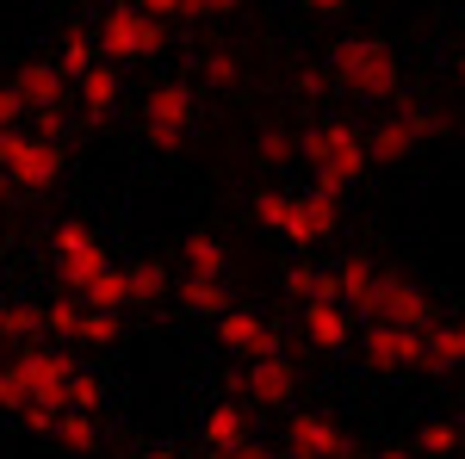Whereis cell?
<instances>
[{
  "label": "cell",
  "mask_w": 465,
  "mask_h": 459,
  "mask_svg": "<svg viewBox=\"0 0 465 459\" xmlns=\"http://www.w3.org/2000/svg\"><path fill=\"white\" fill-rule=\"evenodd\" d=\"M329 87L335 94H354V100H397V87H403V63H397V50L385 37H341V44H329Z\"/></svg>",
  "instance_id": "1"
},
{
  "label": "cell",
  "mask_w": 465,
  "mask_h": 459,
  "mask_svg": "<svg viewBox=\"0 0 465 459\" xmlns=\"http://www.w3.org/2000/svg\"><path fill=\"white\" fill-rule=\"evenodd\" d=\"M298 162L311 168V186L335 193V199L372 168V162H366V137H360L354 125H341V118L304 125V131H298Z\"/></svg>",
  "instance_id": "2"
},
{
  "label": "cell",
  "mask_w": 465,
  "mask_h": 459,
  "mask_svg": "<svg viewBox=\"0 0 465 459\" xmlns=\"http://www.w3.org/2000/svg\"><path fill=\"white\" fill-rule=\"evenodd\" d=\"M94 50H100V63H112V69H124V63H155V56L168 50V25L149 19V13H137L131 0H112L106 13H100V25H94Z\"/></svg>",
  "instance_id": "3"
},
{
  "label": "cell",
  "mask_w": 465,
  "mask_h": 459,
  "mask_svg": "<svg viewBox=\"0 0 465 459\" xmlns=\"http://www.w3.org/2000/svg\"><path fill=\"white\" fill-rule=\"evenodd\" d=\"M63 168H69V149L56 137H32L25 125L0 131V175L13 180V193H50Z\"/></svg>",
  "instance_id": "4"
},
{
  "label": "cell",
  "mask_w": 465,
  "mask_h": 459,
  "mask_svg": "<svg viewBox=\"0 0 465 459\" xmlns=\"http://www.w3.org/2000/svg\"><path fill=\"white\" fill-rule=\"evenodd\" d=\"M50 267H56V285L81 298V292L112 267V254H106V243H100V230H94V224L63 217V224L50 230Z\"/></svg>",
  "instance_id": "5"
},
{
  "label": "cell",
  "mask_w": 465,
  "mask_h": 459,
  "mask_svg": "<svg viewBox=\"0 0 465 459\" xmlns=\"http://www.w3.org/2000/svg\"><path fill=\"white\" fill-rule=\"evenodd\" d=\"M199 125V94L193 81H155L143 100V137L155 143V155H180L186 137Z\"/></svg>",
  "instance_id": "6"
},
{
  "label": "cell",
  "mask_w": 465,
  "mask_h": 459,
  "mask_svg": "<svg viewBox=\"0 0 465 459\" xmlns=\"http://www.w3.org/2000/svg\"><path fill=\"white\" fill-rule=\"evenodd\" d=\"M13 373H19V385H25V404H44V410H63V391L74 379V354L56 342H25V348L13 354Z\"/></svg>",
  "instance_id": "7"
},
{
  "label": "cell",
  "mask_w": 465,
  "mask_h": 459,
  "mask_svg": "<svg viewBox=\"0 0 465 459\" xmlns=\"http://www.w3.org/2000/svg\"><path fill=\"white\" fill-rule=\"evenodd\" d=\"M366 323H397V329H434L440 323V304H434V292L422 280H410V274H379V292H372V311Z\"/></svg>",
  "instance_id": "8"
},
{
  "label": "cell",
  "mask_w": 465,
  "mask_h": 459,
  "mask_svg": "<svg viewBox=\"0 0 465 459\" xmlns=\"http://www.w3.org/2000/svg\"><path fill=\"white\" fill-rule=\"evenodd\" d=\"M236 397L254 404V410H292V397H298V360L292 354H267V360L236 366Z\"/></svg>",
  "instance_id": "9"
},
{
  "label": "cell",
  "mask_w": 465,
  "mask_h": 459,
  "mask_svg": "<svg viewBox=\"0 0 465 459\" xmlns=\"http://www.w3.org/2000/svg\"><path fill=\"white\" fill-rule=\"evenodd\" d=\"M280 441H286V459H354V434L322 410H292Z\"/></svg>",
  "instance_id": "10"
},
{
  "label": "cell",
  "mask_w": 465,
  "mask_h": 459,
  "mask_svg": "<svg viewBox=\"0 0 465 459\" xmlns=\"http://www.w3.org/2000/svg\"><path fill=\"white\" fill-rule=\"evenodd\" d=\"M212 335H217V348L236 354L242 366H249V360H267V354H286V335L261 317V311H249V304H230V311L212 323Z\"/></svg>",
  "instance_id": "11"
},
{
  "label": "cell",
  "mask_w": 465,
  "mask_h": 459,
  "mask_svg": "<svg viewBox=\"0 0 465 459\" xmlns=\"http://www.w3.org/2000/svg\"><path fill=\"white\" fill-rule=\"evenodd\" d=\"M335 230H341V199H335V193H322V186L292 193L286 224H280V236H286L292 248H317V243H329Z\"/></svg>",
  "instance_id": "12"
},
{
  "label": "cell",
  "mask_w": 465,
  "mask_h": 459,
  "mask_svg": "<svg viewBox=\"0 0 465 459\" xmlns=\"http://www.w3.org/2000/svg\"><path fill=\"white\" fill-rule=\"evenodd\" d=\"M354 348H360V360H366L372 373H416V360H422V329H397V323H360Z\"/></svg>",
  "instance_id": "13"
},
{
  "label": "cell",
  "mask_w": 465,
  "mask_h": 459,
  "mask_svg": "<svg viewBox=\"0 0 465 459\" xmlns=\"http://www.w3.org/2000/svg\"><path fill=\"white\" fill-rule=\"evenodd\" d=\"M298 335L311 354H341L354 348V317L341 304H298Z\"/></svg>",
  "instance_id": "14"
},
{
  "label": "cell",
  "mask_w": 465,
  "mask_h": 459,
  "mask_svg": "<svg viewBox=\"0 0 465 459\" xmlns=\"http://www.w3.org/2000/svg\"><path fill=\"white\" fill-rule=\"evenodd\" d=\"M249 434H254V416H249L242 397H223V404H212V410L199 416V441H205L212 454H236Z\"/></svg>",
  "instance_id": "15"
},
{
  "label": "cell",
  "mask_w": 465,
  "mask_h": 459,
  "mask_svg": "<svg viewBox=\"0 0 465 459\" xmlns=\"http://www.w3.org/2000/svg\"><path fill=\"white\" fill-rule=\"evenodd\" d=\"M416 366L434 373V379L460 373L465 366V317H440L434 329H422V360H416Z\"/></svg>",
  "instance_id": "16"
},
{
  "label": "cell",
  "mask_w": 465,
  "mask_h": 459,
  "mask_svg": "<svg viewBox=\"0 0 465 459\" xmlns=\"http://www.w3.org/2000/svg\"><path fill=\"white\" fill-rule=\"evenodd\" d=\"M6 87L19 94V106H25V112H56L63 100H69V81H63L56 63H25Z\"/></svg>",
  "instance_id": "17"
},
{
  "label": "cell",
  "mask_w": 465,
  "mask_h": 459,
  "mask_svg": "<svg viewBox=\"0 0 465 459\" xmlns=\"http://www.w3.org/2000/svg\"><path fill=\"white\" fill-rule=\"evenodd\" d=\"M379 274H385V267H379L372 254H348V261L335 267V292H341V311H348V317L366 323V311H372V292H379Z\"/></svg>",
  "instance_id": "18"
},
{
  "label": "cell",
  "mask_w": 465,
  "mask_h": 459,
  "mask_svg": "<svg viewBox=\"0 0 465 459\" xmlns=\"http://www.w3.org/2000/svg\"><path fill=\"white\" fill-rule=\"evenodd\" d=\"M360 137H366V162H379V168H403V162L422 149V143L403 131V118H397V112H385V118H379L372 131H360Z\"/></svg>",
  "instance_id": "19"
},
{
  "label": "cell",
  "mask_w": 465,
  "mask_h": 459,
  "mask_svg": "<svg viewBox=\"0 0 465 459\" xmlns=\"http://www.w3.org/2000/svg\"><path fill=\"white\" fill-rule=\"evenodd\" d=\"M180 261H186L193 280H223V274H230V243H223L217 230H193V236L180 243Z\"/></svg>",
  "instance_id": "20"
},
{
  "label": "cell",
  "mask_w": 465,
  "mask_h": 459,
  "mask_svg": "<svg viewBox=\"0 0 465 459\" xmlns=\"http://www.w3.org/2000/svg\"><path fill=\"white\" fill-rule=\"evenodd\" d=\"M168 298H174L186 317H212V323L223 317L230 304H236V298H230V280H193V274H186V280H180Z\"/></svg>",
  "instance_id": "21"
},
{
  "label": "cell",
  "mask_w": 465,
  "mask_h": 459,
  "mask_svg": "<svg viewBox=\"0 0 465 459\" xmlns=\"http://www.w3.org/2000/svg\"><path fill=\"white\" fill-rule=\"evenodd\" d=\"M74 94H81V112L100 125V118L118 106V94H124V87H118V69H112V63H94V69L74 81Z\"/></svg>",
  "instance_id": "22"
},
{
  "label": "cell",
  "mask_w": 465,
  "mask_h": 459,
  "mask_svg": "<svg viewBox=\"0 0 465 459\" xmlns=\"http://www.w3.org/2000/svg\"><path fill=\"white\" fill-rule=\"evenodd\" d=\"M50 441H56L63 454H74V459L100 454V416H74V410H63L56 428H50Z\"/></svg>",
  "instance_id": "23"
},
{
  "label": "cell",
  "mask_w": 465,
  "mask_h": 459,
  "mask_svg": "<svg viewBox=\"0 0 465 459\" xmlns=\"http://www.w3.org/2000/svg\"><path fill=\"white\" fill-rule=\"evenodd\" d=\"M100 63V50H94V32H81V25H69L63 32V44H56V69H63V81H81V75Z\"/></svg>",
  "instance_id": "24"
},
{
  "label": "cell",
  "mask_w": 465,
  "mask_h": 459,
  "mask_svg": "<svg viewBox=\"0 0 465 459\" xmlns=\"http://www.w3.org/2000/svg\"><path fill=\"white\" fill-rule=\"evenodd\" d=\"M410 454H416V459H460V423H447V416L422 423V428H416V441H410Z\"/></svg>",
  "instance_id": "25"
},
{
  "label": "cell",
  "mask_w": 465,
  "mask_h": 459,
  "mask_svg": "<svg viewBox=\"0 0 465 459\" xmlns=\"http://www.w3.org/2000/svg\"><path fill=\"white\" fill-rule=\"evenodd\" d=\"M124 280H131V304H162V298L174 292V280H168V267H162V261H131V267H124Z\"/></svg>",
  "instance_id": "26"
},
{
  "label": "cell",
  "mask_w": 465,
  "mask_h": 459,
  "mask_svg": "<svg viewBox=\"0 0 465 459\" xmlns=\"http://www.w3.org/2000/svg\"><path fill=\"white\" fill-rule=\"evenodd\" d=\"M63 410H74V416H100V410H106V379L87 373V366H74L69 391H63Z\"/></svg>",
  "instance_id": "27"
},
{
  "label": "cell",
  "mask_w": 465,
  "mask_h": 459,
  "mask_svg": "<svg viewBox=\"0 0 465 459\" xmlns=\"http://www.w3.org/2000/svg\"><path fill=\"white\" fill-rule=\"evenodd\" d=\"M81 304H87V311H124V304H131V280H124V267L112 261L106 274L81 292Z\"/></svg>",
  "instance_id": "28"
},
{
  "label": "cell",
  "mask_w": 465,
  "mask_h": 459,
  "mask_svg": "<svg viewBox=\"0 0 465 459\" xmlns=\"http://www.w3.org/2000/svg\"><path fill=\"white\" fill-rule=\"evenodd\" d=\"M74 342H81V348H112V342H124V311H81Z\"/></svg>",
  "instance_id": "29"
},
{
  "label": "cell",
  "mask_w": 465,
  "mask_h": 459,
  "mask_svg": "<svg viewBox=\"0 0 465 459\" xmlns=\"http://www.w3.org/2000/svg\"><path fill=\"white\" fill-rule=\"evenodd\" d=\"M81 311H87V304H81L74 292H56V298L44 304V335H50V342H74V329H81Z\"/></svg>",
  "instance_id": "30"
},
{
  "label": "cell",
  "mask_w": 465,
  "mask_h": 459,
  "mask_svg": "<svg viewBox=\"0 0 465 459\" xmlns=\"http://www.w3.org/2000/svg\"><path fill=\"white\" fill-rule=\"evenodd\" d=\"M254 162H261V168H286V162H298V131L267 125V131L254 137Z\"/></svg>",
  "instance_id": "31"
},
{
  "label": "cell",
  "mask_w": 465,
  "mask_h": 459,
  "mask_svg": "<svg viewBox=\"0 0 465 459\" xmlns=\"http://www.w3.org/2000/svg\"><path fill=\"white\" fill-rule=\"evenodd\" d=\"M193 75H199L205 87H236V81H242V63H236L230 50H199V56H193Z\"/></svg>",
  "instance_id": "32"
},
{
  "label": "cell",
  "mask_w": 465,
  "mask_h": 459,
  "mask_svg": "<svg viewBox=\"0 0 465 459\" xmlns=\"http://www.w3.org/2000/svg\"><path fill=\"white\" fill-rule=\"evenodd\" d=\"M397 118H403V131H410L416 143H429L434 131H440V112H434L429 100H410V94H403V106H397Z\"/></svg>",
  "instance_id": "33"
},
{
  "label": "cell",
  "mask_w": 465,
  "mask_h": 459,
  "mask_svg": "<svg viewBox=\"0 0 465 459\" xmlns=\"http://www.w3.org/2000/svg\"><path fill=\"white\" fill-rule=\"evenodd\" d=\"M44 335V311L37 304H6V342H37Z\"/></svg>",
  "instance_id": "34"
},
{
  "label": "cell",
  "mask_w": 465,
  "mask_h": 459,
  "mask_svg": "<svg viewBox=\"0 0 465 459\" xmlns=\"http://www.w3.org/2000/svg\"><path fill=\"white\" fill-rule=\"evenodd\" d=\"M317 280H322V267H311V261H298V267H286V298L292 304H317Z\"/></svg>",
  "instance_id": "35"
},
{
  "label": "cell",
  "mask_w": 465,
  "mask_h": 459,
  "mask_svg": "<svg viewBox=\"0 0 465 459\" xmlns=\"http://www.w3.org/2000/svg\"><path fill=\"white\" fill-rule=\"evenodd\" d=\"M286 205H292V193H280V186L254 193V217H261L267 230H280V224H286Z\"/></svg>",
  "instance_id": "36"
},
{
  "label": "cell",
  "mask_w": 465,
  "mask_h": 459,
  "mask_svg": "<svg viewBox=\"0 0 465 459\" xmlns=\"http://www.w3.org/2000/svg\"><path fill=\"white\" fill-rule=\"evenodd\" d=\"M0 410H6V416H19V410H25V385H19L13 360H0Z\"/></svg>",
  "instance_id": "37"
},
{
  "label": "cell",
  "mask_w": 465,
  "mask_h": 459,
  "mask_svg": "<svg viewBox=\"0 0 465 459\" xmlns=\"http://www.w3.org/2000/svg\"><path fill=\"white\" fill-rule=\"evenodd\" d=\"M292 87H298L304 100H329V94H335V87H329V75H322V69H298V75H292Z\"/></svg>",
  "instance_id": "38"
},
{
  "label": "cell",
  "mask_w": 465,
  "mask_h": 459,
  "mask_svg": "<svg viewBox=\"0 0 465 459\" xmlns=\"http://www.w3.org/2000/svg\"><path fill=\"white\" fill-rule=\"evenodd\" d=\"M131 6L149 13V19H162V25H168V19H186V0H131Z\"/></svg>",
  "instance_id": "39"
},
{
  "label": "cell",
  "mask_w": 465,
  "mask_h": 459,
  "mask_svg": "<svg viewBox=\"0 0 465 459\" xmlns=\"http://www.w3.org/2000/svg\"><path fill=\"white\" fill-rule=\"evenodd\" d=\"M56 416H63V410H44V404H25V410H19V423L32 428V434H50V428H56Z\"/></svg>",
  "instance_id": "40"
},
{
  "label": "cell",
  "mask_w": 465,
  "mask_h": 459,
  "mask_svg": "<svg viewBox=\"0 0 465 459\" xmlns=\"http://www.w3.org/2000/svg\"><path fill=\"white\" fill-rule=\"evenodd\" d=\"M19 118H25V106H19V94L0 81V131H19Z\"/></svg>",
  "instance_id": "41"
},
{
  "label": "cell",
  "mask_w": 465,
  "mask_h": 459,
  "mask_svg": "<svg viewBox=\"0 0 465 459\" xmlns=\"http://www.w3.org/2000/svg\"><path fill=\"white\" fill-rule=\"evenodd\" d=\"M25 118H32V137H56L63 143V106L56 112H25Z\"/></svg>",
  "instance_id": "42"
},
{
  "label": "cell",
  "mask_w": 465,
  "mask_h": 459,
  "mask_svg": "<svg viewBox=\"0 0 465 459\" xmlns=\"http://www.w3.org/2000/svg\"><path fill=\"white\" fill-rule=\"evenodd\" d=\"M242 0H186V19H212V13H230Z\"/></svg>",
  "instance_id": "43"
},
{
  "label": "cell",
  "mask_w": 465,
  "mask_h": 459,
  "mask_svg": "<svg viewBox=\"0 0 465 459\" xmlns=\"http://www.w3.org/2000/svg\"><path fill=\"white\" fill-rule=\"evenodd\" d=\"M217 459H280V454H273V447H267V441H254V434H249V441H242V447H236V454H217Z\"/></svg>",
  "instance_id": "44"
},
{
  "label": "cell",
  "mask_w": 465,
  "mask_h": 459,
  "mask_svg": "<svg viewBox=\"0 0 465 459\" xmlns=\"http://www.w3.org/2000/svg\"><path fill=\"white\" fill-rule=\"evenodd\" d=\"M304 13H317V19H335V13H348V0H298Z\"/></svg>",
  "instance_id": "45"
},
{
  "label": "cell",
  "mask_w": 465,
  "mask_h": 459,
  "mask_svg": "<svg viewBox=\"0 0 465 459\" xmlns=\"http://www.w3.org/2000/svg\"><path fill=\"white\" fill-rule=\"evenodd\" d=\"M137 459H180V454H174V447H162V441H155V447H143Z\"/></svg>",
  "instance_id": "46"
},
{
  "label": "cell",
  "mask_w": 465,
  "mask_h": 459,
  "mask_svg": "<svg viewBox=\"0 0 465 459\" xmlns=\"http://www.w3.org/2000/svg\"><path fill=\"white\" fill-rule=\"evenodd\" d=\"M366 459H416L410 447H379V454H366Z\"/></svg>",
  "instance_id": "47"
},
{
  "label": "cell",
  "mask_w": 465,
  "mask_h": 459,
  "mask_svg": "<svg viewBox=\"0 0 465 459\" xmlns=\"http://www.w3.org/2000/svg\"><path fill=\"white\" fill-rule=\"evenodd\" d=\"M13 199H19V193H13V180L0 175V205H13Z\"/></svg>",
  "instance_id": "48"
},
{
  "label": "cell",
  "mask_w": 465,
  "mask_h": 459,
  "mask_svg": "<svg viewBox=\"0 0 465 459\" xmlns=\"http://www.w3.org/2000/svg\"><path fill=\"white\" fill-rule=\"evenodd\" d=\"M453 81H460V87H465V50H460V56H453Z\"/></svg>",
  "instance_id": "49"
},
{
  "label": "cell",
  "mask_w": 465,
  "mask_h": 459,
  "mask_svg": "<svg viewBox=\"0 0 465 459\" xmlns=\"http://www.w3.org/2000/svg\"><path fill=\"white\" fill-rule=\"evenodd\" d=\"M0 342H6V298H0Z\"/></svg>",
  "instance_id": "50"
},
{
  "label": "cell",
  "mask_w": 465,
  "mask_h": 459,
  "mask_svg": "<svg viewBox=\"0 0 465 459\" xmlns=\"http://www.w3.org/2000/svg\"><path fill=\"white\" fill-rule=\"evenodd\" d=\"M460 459H465V423H460Z\"/></svg>",
  "instance_id": "51"
},
{
  "label": "cell",
  "mask_w": 465,
  "mask_h": 459,
  "mask_svg": "<svg viewBox=\"0 0 465 459\" xmlns=\"http://www.w3.org/2000/svg\"><path fill=\"white\" fill-rule=\"evenodd\" d=\"M0 274H6V243H0Z\"/></svg>",
  "instance_id": "52"
}]
</instances>
